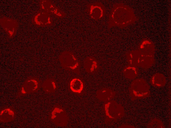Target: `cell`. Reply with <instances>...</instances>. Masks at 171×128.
Here are the masks:
<instances>
[{"instance_id": "cell-1", "label": "cell", "mask_w": 171, "mask_h": 128, "mask_svg": "<svg viewBox=\"0 0 171 128\" xmlns=\"http://www.w3.org/2000/svg\"><path fill=\"white\" fill-rule=\"evenodd\" d=\"M133 18V11L129 7L122 4H116L109 14L108 27H124L132 23Z\"/></svg>"}, {"instance_id": "cell-2", "label": "cell", "mask_w": 171, "mask_h": 128, "mask_svg": "<svg viewBox=\"0 0 171 128\" xmlns=\"http://www.w3.org/2000/svg\"><path fill=\"white\" fill-rule=\"evenodd\" d=\"M129 95L132 100L144 99L150 96V91L149 85L142 78L134 80L129 88Z\"/></svg>"}, {"instance_id": "cell-3", "label": "cell", "mask_w": 171, "mask_h": 128, "mask_svg": "<svg viewBox=\"0 0 171 128\" xmlns=\"http://www.w3.org/2000/svg\"><path fill=\"white\" fill-rule=\"evenodd\" d=\"M58 59L63 69L78 75L80 74V63L73 52L68 51H64L60 54Z\"/></svg>"}, {"instance_id": "cell-4", "label": "cell", "mask_w": 171, "mask_h": 128, "mask_svg": "<svg viewBox=\"0 0 171 128\" xmlns=\"http://www.w3.org/2000/svg\"><path fill=\"white\" fill-rule=\"evenodd\" d=\"M105 116V121H116L122 118L124 115L123 107L114 100L106 102L103 106Z\"/></svg>"}, {"instance_id": "cell-5", "label": "cell", "mask_w": 171, "mask_h": 128, "mask_svg": "<svg viewBox=\"0 0 171 128\" xmlns=\"http://www.w3.org/2000/svg\"><path fill=\"white\" fill-rule=\"evenodd\" d=\"M41 80L38 77L30 76L25 80L19 90L17 96H20L36 92L42 86Z\"/></svg>"}, {"instance_id": "cell-6", "label": "cell", "mask_w": 171, "mask_h": 128, "mask_svg": "<svg viewBox=\"0 0 171 128\" xmlns=\"http://www.w3.org/2000/svg\"><path fill=\"white\" fill-rule=\"evenodd\" d=\"M49 118L56 126L62 127L67 126L69 119L65 110L59 104L56 105L53 108L50 113Z\"/></svg>"}, {"instance_id": "cell-7", "label": "cell", "mask_w": 171, "mask_h": 128, "mask_svg": "<svg viewBox=\"0 0 171 128\" xmlns=\"http://www.w3.org/2000/svg\"><path fill=\"white\" fill-rule=\"evenodd\" d=\"M106 11L105 6L100 2L91 3L86 6V12L91 19L95 20H99L103 18Z\"/></svg>"}, {"instance_id": "cell-8", "label": "cell", "mask_w": 171, "mask_h": 128, "mask_svg": "<svg viewBox=\"0 0 171 128\" xmlns=\"http://www.w3.org/2000/svg\"><path fill=\"white\" fill-rule=\"evenodd\" d=\"M32 22L36 26L44 27L52 25L53 24V20L49 14L40 10L33 16Z\"/></svg>"}, {"instance_id": "cell-9", "label": "cell", "mask_w": 171, "mask_h": 128, "mask_svg": "<svg viewBox=\"0 0 171 128\" xmlns=\"http://www.w3.org/2000/svg\"><path fill=\"white\" fill-rule=\"evenodd\" d=\"M40 10L45 11L50 15L58 18H62L65 16V13L49 0H41L40 3Z\"/></svg>"}, {"instance_id": "cell-10", "label": "cell", "mask_w": 171, "mask_h": 128, "mask_svg": "<svg viewBox=\"0 0 171 128\" xmlns=\"http://www.w3.org/2000/svg\"><path fill=\"white\" fill-rule=\"evenodd\" d=\"M0 23L9 37H13L16 34L18 27L17 21L13 19L4 17L0 19Z\"/></svg>"}, {"instance_id": "cell-11", "label": "cell", "mask_w": 171, "mask_h": 128, "mask_svg": "<svg viewBox=\"0 0 171 128\" xmlns=\"http://www.w3.org/2000/svg\"><path fill=\"white\" fill-rule=\"evenodd\" d=\"M17 114L14 109L11 106H6L1 109L0 112V122L5 123L13 121Z\"/></svg>"}, {"instance_id": "cell-12", "label": "cell", "mask_w": 171, "mask_h": 128, "mask_svg": "<svg viewBox=\"0 0 171 128\" xmlns=\"http://www.w3.org/2000/svg\"><path fill=\"white\" fill-rule=\"evenodd\" d=\"M69 89L72 93L79 94L83 92L84 84L83 80L77 77H72L68 83Z\"/></svg>"}, {"instance_id": "cell-13", "label": "cell", "mask_w": 171, "mask_h": 128, "mask_svg": "<svg viewBox=\"0 0 171 128\" xmlns=\"http://www.w3.org/2000/svg\"><path fill=\"white\" fill-rule=\"evenodd\" d=\"M155 50L154 45L148 40H143L141 43L138 50L142 55H154Z\"/></svg>"}, {"instance_id": "cell-14", "label": "cell", "mask_w": 171, "mask_h": 128, "mask_svg": "<svg viewBox=\"0 0 171 128\" xmlns=\"http://www.w3.org/2000/svg\"><path fill=\"white\" fill-rule=\"evenodd\" d=\"M115 95L114 91L108 88L101 89L96 93V97L99 100L106 102L113 98Z\"/></svg>"}, {"instance_id": "cell-15", "label": "cell", "mask_w": 171, "mask_h": 128, "mask_svg": "<svg viewBox=\"0 0 171 128\" xmlns=\"http://www.w3.org/2000/svg\"><path fill=\"white\" fill-rule=\"evenodd\" d=\"M84 66L86 71L89 73H93L96 71L99 68L97 61L92 56L87 57L85 59Z\"/></svg>"}, {"instance_id": "cell-16", "label": "cell", "mask_w": 171, "mask_h": 128, "mask_svg": "<svg viewBox=\"0 0 171 128\" xmlns=\"http://www.w3.org/2000/svg\"><path fill=\"white\" fill-rule=\"evenodd\" d=\"M142 55L138 50H133L126 54V58L129 65L139 67Z\"/></svg>"}, {"instance_id": "cell-17", "label": "cell", "mask_w": 171, "mask_h": 128, "mask_svg": "<svg viewBox=\"0 0 171 128\" xmlns=\"http://www.w3.org/2000/svg\"><path fill=\"white\" fill-rule=\"evenodd\" d=\"M42 87L45 92L50 93L54 92L57 90V85L56 81L54 79L47 78L42 83Z\"/></svg>"}, {"instance_id": "cell-18", "label": "cell", "mask_w": 171, "mask_h": 128, "mask_svg": "<svg viewBox=\"0 0 171 128\" xmlns=\"http://www.w3.org/2000/svg\"><path fill=\"white\" fill-rule=\"evenodd\" d=\"M150 82L153 86L160 88L164 86L166 83V79L162 74L156 73L153 75L151 78Z\"/></svg>"}, {"instance_id": "cell-19", "label": "cell", "mask_w": 171, "mask_h": 128, "mask_svg": "<svg viewBox=\"0 0 171 128\" xmlns=\"http://www.w3.org/2000/svg\"><path fill=\"white\" fill-rule=\"evenodd\" d=\"M123 73L126 78L130 80L134 79L138 76V69L136 67L129 65L124 68Z\"/></svg>"}, {"instance_id": "cell-20", "label": "cell", "mask_w": 171, "mask_h": 128, "mask_svg": "<svg viewBox=\"0 0 171 128\" xmlns=\"http://www.w3.org/2000/svg\"><path fill=\"white\" fill-rule=\"evenodd\" d=\"M155 63L154 55H142L139 67L144 69H148L153 65Z\"/></svg>"}, {"instance_id": "cell-21", "label": "cell", "mask_w": 171, "mask_h": 128, "mask_svg": "<svg viewBox=\"0 0 171 128\" xmlns=\"http://www.w3.org/2000/svg\"><path fill=\"white\" fill-rule=\"evenodd\" d=\"M148 128H165L162 122L157 118L152 119L148 124Z\"/></svg>"}, {"instance_id": "cell-22", "label": "cell", "mask_w": 171, "mask_h": 128, "mask_svg": "<svg viewBox=\"0 0 171 128\" xmlns=\"http://www.w3.org/2000/svg\"><path fill=\"white\" fill-rule=\"evenodd\" d=\"M135 127L133 126L128 125H122L119 127L118 128H135Z\"/></svg>"}]
</instances>
